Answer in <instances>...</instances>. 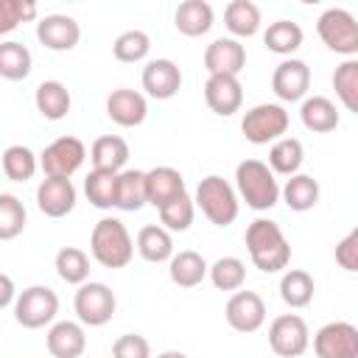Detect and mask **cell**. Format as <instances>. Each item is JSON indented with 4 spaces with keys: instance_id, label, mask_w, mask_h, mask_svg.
<instances>
[{
    "instance_id": "cell-36",
    "label": "cell",
    "mask_w": 358,
    "mask_h": 358,
    "mask_svg": "<svg viewBox=\"0 0 358 358\" xmlns=\"http://www.w3.org/2000/svg\"><path fill=\"white\" fill-rule=\"evenodd\" d=\"M34 56L22 42H0V78L6 81H22L31 76Z\"/></svg>"
},
{
    "instance_id": "cell-29",
    "label": "cell",
    "mask_w": 358,
    "mask_h": 358,
    "mask_svg": "<svg viewBox=\"0 0 358 358\" xmlns=\"http://www.w3.org/2000/svg\"><path fill=\"white\" fill-rule=\"evenodd\" d=\"M302 162H305V148H302V143L296 140V137H280V140H274L271 143V148H268V171L277 176H294V173H299V168H302Z\"/></svg>"
},
{
    "instance_id": "cell-16",
    "label": "cell",
    "mask_w": 358,
    "mask_h": 358,
    "mask_svg": "<svg viewBox=\"0 0 358 358\" xmlns=\"http://www.w3.org/2000/svg\"><path fill=\"white\" fill-rule=\"evenodd\" d=\"M36 39L56 53L73 50L81 39V25L70 17V14H45L36 22Z\"/></svg>"
},
{
    "instance_id": "cell-37",
    "label": "cell",
    "mask_w": 358,
    "mask_h": 358,
    "mask_svg": "<svg viewBox=\"0 0 358 358\" xmlns=\"http://www.w3.org/2000/svg\"><path fill=\"white\" fill-rule=\"evenodd\" d=\"M207 277L218 291H241L246 282V263L241 257H232V255L218 257L207 268Z\"/></svg>"
},
{
    "instance_id": "cell-44",
    "label": "cell",
    "mask_w": 358,
    "mask_h": 358,
    "mask_svg": "<svg viewBox=\"0 0 358 358\" xmlns=\"http://www.w3.org/2000/svg\"><path fill=\"white\" fill-rule=\"evenodd\" d=\"M112 358H151V344L140 333H123L112 344Z\"/></svg>"
},
{
    "instance_id": "cell-22",
    "label": "cell",
    "mask_w": 358,
    "mask_h": 358,
    "mask_svg": "<svg viewBox=\"0 0 358 358\" xmlns=\"http://www.w3.org/2000/svg\"><path fill=\"white\" fill-rule=\"evenodd\" d=\"M215 11L207 0H185L173 11V25L185 36H204L213 28Z\"/></svg>"
},
{
    "instance_id": "cell-19",
    "label": "cell",
    "mask_w": 358,
    "mask_h": 358,
    "mask_svg": "<svg viewBox=\"0 0 358 358\" xmlns=\"http://www.w3.org/2000/svg\"><path fill=\"white\" fill-rule=\"evenodd\" d=\"M204 101L221 117L235 115L243 106L241 78L238 76H207V81H204Z\"/></svg>"
},
{
    "instance_id": "cell-15",
    "label": "cell",
    "mask_w": 358,
    "mask_h": 358,
    "mask_svg": "<svg viewBox=\"0 0 358 358\" xmlns=\"http://www.w3.org/2000/svg\"><path fill=\"white\" fill-rule=\"evenodd\" d=\"M246 67V48L232 36H218L204 50V70L210 76H241Z\"/></svg>"
},
{
    "instance_id": "cell-38",
    "label": "cell",
    "mask_w": 358,
    "mask_h": 358,
    "mask_svg": "<svg viewBox=\"0 0 358 358\" xmlns=\"http://www.w3.org/2000/svg\"><path fill=\"white\" fill-rule=\"evenodd\" d=\"M84 193L87 201L98 210H112L115 207V193H117V173L109 171H90L84 179Z\"/></svg>"
},
{
    "instance_id": "cell-39",
    "label": "cell",
    "mask_w": 358,
    "mask_h": 358,
    "mask_svg": "<svg viewBox=\"0 0 358 358\" xmlns=\"http://www.w3.org/2000/svg\"><path fill=\"white\" fill-rule=\"evenodd\" d=\"M151 50V36L140 28H131V31H123L115 42H112V56L123 64H137L148 56Z\"/></svg>"
},
{
    "instance_id": "cell-2",
    "label": "cell",
    "mask_w": 358,
    "mask_h": 358,
    "mask_svg": "<svg viewBox=\"0 0 358 358\" xmlns=\"http://www.w3.org/2000/svg\"><path fill=\"white\" fill-rule=\"evenodd\" d=\"M235 193H238L241 201H246V207H252L257 213L271 210L280 201L277 176L260 159L238 162V168H235Z\"/></svg>"
},
{
    "instance_id": "cell-30",
    "label": "cell",
    "mask_w": 358,
    "mask_h": 358,
    "mask_svg": "<svg viewBox=\"0 0 358 358\" xmlns=\"http://www.w3.org/2000/svg\"><path fill=\"white\" fill-rule=\"evenodd\" d=\"M115 207L123 210V213H137V210L145 207V171L123 168V171L117 173Z\"/></svg>"
},
{
    "instance_id": "cell-33",
    "label": "cell",
    "mask_w": 358,
    "mask_h": 358,
    "mask_svg": "<svg viewBox=\"0 0 358 358\" xmlns=\"http://www.w3.org/2000/svg\"><path fill=\"white\" fill-rule=\"evenodd\" d=\"M316 282L305 268H288L280 277V296L288 308H308L313 302Z\"/></svg>"
},
{
    "instance_id": "cell-8",
    "label": "cell",
    "mask_w": 358,
    "mask_h": 358,
    "mask_svg": "<svg viewBox=\"0 0 358 358\" xmlns=\"http://www.w3.org/2000/svg\"><path fill=\"white\" fill-rule=\"evenodd\" d=\"M59 313V296L48 285H28L14 299V319L25 330H39L45 324H53Z\"/></svg>"
},
{
    "instance_id": "cell-45",
    "label": "cell",
    "mask_w": 358,
    "mask_h": 358,
    "mask_svg": "<svg viewBox=\"0 0 358 358\" xmlns=\"http://www.w3.org/2000/svg\"><path fill=\"white\" fill-rule=\"evenodd\" d=\"M336 263L344 271H358V229H350L338 243H336Z\"/></svg>"
},
{
    "instance_id": "cell-40",
    "label": "cell",
    "mask_w": 358,
    "mask_h": 358,
    "mask_svg": "<svg viewBox=\"0 0 358 358\" xmlns=\"http://www.w3.org/2000/svg\"><path fill=\"white\" fill-rule=\"evenodd\" d=\"M333 90L347 112H358V59H344L336 67Z\"/></svg>"
},
{
    "instance_id": "cell-11",
    "label": "cell",
    "mask_w": 358,
    "mask_h": 358,
    "mask_svg": "<svg viewBox=\"0 0 358 358\" xmlns=\"http://www.w3.org/2000/svg\"><path fill=\"white\" fill-rule=\"evenodd\" d=\"M316 358H358V327L352 322H327L313 336Z\"/></svg>"
},
{
    "instance_id": "cell-27",
    "label": "cell",
    "mask_w": 358,
    "mask_h": 358,
    "mask_svg": "<svg viewBox=\"0 0 358 358\" xmlns=\"http://www.w3.org/2000/svg\"><path fill=\"white\" fill-rule=\"evenodd\" d=\"M34 103H36V112L45 117V120H62L67 117L70 106H73V98H70V90L50 78V81H42L34 92Z\"/></svg>"
},
{
    "instance_id": "cell-20",
    "label": "cell",
    "mask_w": 358,
    "mask_h": 358,
    "mask_svg": "<svg viewBox=\"0 0 358 358\" xmlns=\"http://www.w3.org/2000/svg\"><path fill=\"white\" fill-rule=\"evenodd\" d=\"M45 344H48V352L53 358H81L84 350H87V333H84V324L81 322H53L48 336H45Z\"/></svg>"
},
{
    "instance_id": "cell-12",
    "label": "cell",
    "mask_w": 358,
    "mask_h": 358,
    "mask_svg": "<svg viewBox=\"0 0 358 358\" xmlns=\"http://www.w3.org/2000/svg\"><path fill=\"white\" fill-rule=\"evenodd\" d=\"M224 319L238 333H255L266 324V302L257 291H232L224 308Z\"/></svg>"
},
{
    "instance_id": "cell-17",
    "label": "cell",
    "mask_w": 358,
    "mask_h": 358,
    "mask_svg": "<svg viewBox=\"0 0 358 358\" xmlns=\"http://www.w3.org/2000/svg\"><path fill=\"white\" fill-rule=\"evenodd\" d=\"M143 90L148 98L168 101L182 90V70L171 59H151L143 67Z\"/></svg>"
},
{
    "instance_id": "cell-18",
    "label": "cell",
    "mask_w": 358,
    "mask_h": 358,
    "mask_svg": "<svg viewBox=\"0 0 358 358\" xmlns=\"http://www.w3.org/2000/svg\"><path fill=\"white\" fill-rule=\"evenodd\" d=\"M106 115L112 123L123 126V129H134L145 120L148 115V101L143 92L129 90V87H117L106 95Z\"/></svg>"
},
{
    "instance_id": "cell-23",
    "label": "cell",
    "mask_w": 358,
    "mask_h": 358,
    "mask_svg": "<svg viewBox=\"0 0 358 358\" xmlns=\"http://www.w3.org/2000/svg\"><path fill=\"white\" fill-rule=\"evenodd\" d=\"M90 159H92V171L120 173L129 162V143L117 134H103L90 145Z\"/></svg>"
},
{
    "instance_id": "cell-7",
    "label": "cell",
    "mask_w": 358,
    "mask_h": 358,
    "mask_svg": "<svg viewBox=\"0 0 358 358\" xmlns=\"http://www.w3.org/2000/svg\"><path fill=\"white\" fill-rule=\"evenodd\" d=\"M73 308L81 324L87 327H103L106 322H112L115 310H117V296L106 282H81L76 296H73Z\"/></svg>"
},
{
    "instance_id": "cell-42",
    "label": "cell",
    "mask_w": 358,
    "mask_h": 358,
    "mask_svg": "<svg viewBox=\"0 0 358 358\" xmlns=\"http://www.w3.org/2000/svg\"><path fill=\"white\" fill-rule=\"evenodd\" d=\"M25 221V204L14 193H0V241H14L17 235H22Z\"/></svg>"
},
{
    "instance_id": "cell-35",
    "label": "cell",
    "mask_w": 358,
    "mask_h": 358,
    "mask_svg": "<svg viewBox=\"0 0 358 358\" xmlns=\"http://www.w3.org/2000/svg\"><path fill=\"white\" fill-rule=\"evenodd\" d=\"M53 268L67 285H81L90 280V255L78 246H62L56 252Z\"/></svg>"
},
{
    "instance_id": "cell-3",
    "label": "cell",
    "mask_w": 358,
    "mask_h": 358,
    "mask_svg": "<svg viewBox=\"0 0 358 358\" xmlns=\"http://www.w3.org/2000/svg\"><path fill=\"white\" fill-rule=\"evenodd\" d=\"M90 252L103 268H123L134 257V241L120 218H101L90 235Z\"/></svg>"
},
{
    "instance_id": "cell-41",
    "label": "cell",
    "mask_w": 358,
    "mask_h": 358,
    "mask_svg": "<svg viewBox=\"0 0 358 358\" xmlns=\"http://www.w3.org/2000/svg\"><path fill=\"white\" fill-rule=\"evenodd\" d=\"M157 213H159V227H165L168 232H185V229H190V224H193L196 204H193V199H190L187 193H182V196L165 201Z\"/></svg>"
},
{
    "instance_id": "cell-21",
    "label": "cell",
    "mask_w": 358,
    "mask_h": 358,
    "mask_svg": "<svg viewBox=\"0 0 358 358\" xmlns=\"http://www.w3.org/2000/svg\"><path fill=\"white\" fill-rule=\"evenodd\" d=\"M182 193H187V187H185V176L176 168L157 165V168L145 171V204L159 210L165 201L182 196Z\"/></svg>"
},
{
    "instance_id": "cell-32",
    "label": "cell",
    "mask_w": 358,
    "mask_h": 358,
    "mask_svg": "<svg viewBox=\"0 0 358 358\" xmlns=\"http://www.w3.org/2000/svg\"><path fill=\"white\" fill-rule=\"evenodd\" d=\"M302 39H305V34H302L299 22H294V20L268 22V28L263 31V45H266L271 53L285 56V59L302 48Z\"/></svg>"
},
{
    "instance_id": "cell-5",
    "label": "cell",
    "mask_w": 358,
    "mask_h": 358,
    "mask_svg": "<svg viewBox=\"0 0 358 358\" xmlns=\"http://www.w3.org/2000/svg\"><path fill=\"white\" fill-rule=\"evenodd\" d=\"M288 126H291V115L285 112L282 103H257V106L246 109L241 117V131L255 145H268V143L285 137Z\"/></svg>"
},
{
    "instance_id": "cell-24",
    "label": "cell",
    "mask_w": 358,
    "mask_h": 358,
    "mask_svg": "<svg viewBox=\"0 0 358 358\" xmlns=\"http://www.w3.org/2000/svg\"><path fill=\"white\" fill-rule=\"evenodd\" d=\"M319 196H322V187L319 182L310 176V173H294L285 179V185L280 187V199L285 201L288 210L294 213H308L319 204Z\"/></svg>"
},
{
    "instance_id": "cell-26",
    "label": "cell",
    "mask_w": 358,
    "mask_h": 358,
    "mask_svg": "<svg viewBox=\"0 0 358 358\" xmlns=\"http://www.w3.org/2000/svg\"><path fill=\"white\" fill-rule=\"evenodd\" d=\"M207 260L193 252V249H182V252H173V257L168 260V274H171V282L179 285V288H196L204 282L207 277Z\"/></svg>"
},
{
    "instance_id": "cell-25",
    "label": "cell",
    "mask_w": 358,
    "mask_h": 358,
    "mask_svg": "<svg viewBox=\"0 0 358 358\" xmlns=\"http://www.w3.org/2000/svg\"><path fill=\"white\" fill-rule=\"evenodd\" d=\"M299 120L308 131H316V134H327L338 126V109L330 98L324 95H308L302 98V106H299Z\"/></svg>"
},
{
    "instance_id": "cell-6",
    "label": "cell",
    "mask_w": 358,
    "mask_h": 358,
    "mask_svg": "<svg viewBox=\"0 0 358 358\" xmlns=\"http://www.w3.org/2000/svg\"><path fill=\"white\" fill-rule=\"evenodd\" d=\"M319 39L338 56L355 59L358 53V22L347 8H327L316 20Z\"/></svg>"
},
{
    "instance_id": "cell-4",
    "label": "cell",
    "mask_w": 358,
    "mask_h": 358,
    "mask_svg": "<svg viewBox=\"0 0 358 358\" xmlns=\"http://www.w3.org/2000/svg\"><path fill=\"white\" fill-rule=\"evenodd\" d=\"M193 204L215 227H229L238 218V213H241V199H238L235 187L224 176H218V173H210V176H204L199 182Z\"/></svg>"
},
{
    "instance_id": "cell-1",
    "label": "cell",
    "mask_w": 358,
    "mask_h": 358,
    "mask_svg": "<svg viewBox=\"0 0 358 358\" xmlns=\"http://www.w3.org/2000/svg\"><path fill=\"white\" fill-rule=\"evenodd\" d=\"M246 249L249 257L255 263V268H260L263 274H277L282 268H288L291 263V243L285 238V232L280 229L277 221L271 218H255L246 227Z\"/></svg>"
},
{
    "instance_id": "cell-34",
    "label": "cell",
    "mask_w": 358,
    "mask_h": 358,
    "mask_svg": "<svg viewBox=\"0 0 358 358\" xmlns=\"http://www.w3.org/2000/svg\"><path fill=\"white\" fill-rule=\"evenodd\" d=\"M36 168H39V157L28 145H8L3 151V157H0V171L11 182H28V179H34Z\"/></svg>"
},
{
    "instance_id": "cell-9",
    "label": "cell",
    "mask_w": 358,
    "mask_h": 358,
    "mask_svg": "<svg viewBox=\"0 0 358 358\" xmlns=\"http://www.w3.org/2000/svg\"><path fill=\"white\" fill-rule=\"evenodd\" d=\"M87 159V145L73 137H56L50 145H45V151L39 154V168L45 176H56V179H70Z\"/></svg>"
},
{
    "instance_id": "cell-28",
    "label": "cell",
    "mask_w": 358,
    "mask_h": 358,
    "mask_svg": "<svg viewBox=\"0 0 358 358\" xmlns=\"http://www.w3.org/2000/svg\"><path fill=\"white\" fill-rule=\"evenodd\" d=\"M224 25L232 39H249L260 31V8L252 0H232L224 8Z\"/></svg>"
},
{
    "instance_id": "cell-14",
    "label": "cell",
    "mask_w": 358,
    "mask_h": 358,
    "mask_svg": "<svg viewBox=\"0 0 358 358\" xmlns=\"http://www.w3.org/2000/svg\"><path fill=\"white\" fill-rule=\"evenodd\" d=\"M78 201L76 185L73 179H56V176H45L36 187V207L39 213H45L48 218H64L73 213Z\"/></svg>"
},
{
    "instance_id": "cell-13",
    "label": "cell",
    "mask_w": 358,
    "mask_h": 358,
    "mask_svg": "<svg viewBox=\"0 0 358 358\" xmlns=\"http://www.w3.org/2000/svg\"><path fill=\"white\" fill-rule=\"evenodd\" d=\"M271 90L282 103H296L308 98L310 90V67L302 59H282L271 73Z\"/></svg>"
},
{
    "instance_id": "cell-46",
    "label": "cell",
    "mask_w": 358,
    "mask_h": 358,
    "mask_svg": "<svg viewBox=\"0 0 358 358\" xmlns=\"http://www.w3.org/2000/svg\"><path fill=\"white\" fill-rule=\"evenodd\" d=\"M14 299H17L14 280H11L8 274H3V271H0V310H3V308H8V305H14Z\"/></svg>"
},
{
    "instance_id": "cell-10",
    "label": "cell",
    "mask_w": 358,
    "mask_h": 358,
    "mask_svg": "<svg viewBox=\"0 0 358 358\" xmlns=\"http://www.w3.org/2000/svg\"><path fill=\"white\" fill-rule=\"evenodd\" d=\"M268 347L280 358H299L310 347L308 322L299 313H282L268 324Z\"/></svg>"
},
{
    "instance_id": "cell-31",
    "label": "cell",
    "mask_w": 358,
    "mask_h": 358,
    "mask_svg": "<svg viewBox=\"0 0 358 358\" xmlns=\"http://www.w3.org/2000/svg\"><path fill=\"white\" fill-rule=\"evenodd\" d=\"M137 252L148 263H168L173 257V238L159 224H145L137 232Z\"/></svg>"
},
{
    "instance_id": "cell-47",
    "label": "cell",
    "mask_w": 358,
    "mask_h": 358,
    "mask_svg": "<svg viewBox=\"0 0 358 358\" xmlns=\"http://www.w3.org/2000/svg\"><path fill=\"white\" fill-rule=\"evenodd\" d=\"M157 358H187L185 352H179V350H165V352H159Z\"/></svg>"
},
{
    "instance_id": "cell-43",
    "label": "cell",
    "mask_w": 358,
    "mask_h": 358,
    "mask_svg": "<svg viewBox=\"0 0 358 358\" xmlns=\"http://www.w3.org/2000/svg\"><path fill=\"white\" fill-rule=\"evenodd\" d=\"M39 14L34 0H0V36L11 34L20 22H28Z\"/></svg>"
}]
</instances>
